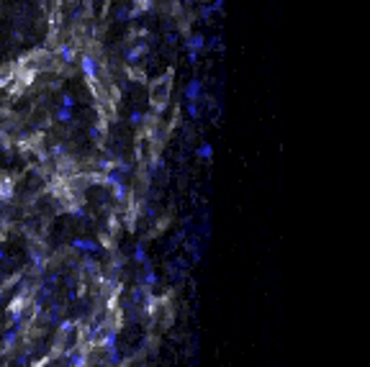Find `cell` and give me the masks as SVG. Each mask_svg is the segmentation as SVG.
Returning <instances> with one entry per match:
<instances>
[{"label": "cell", "mask_w": 370, "mask_h": 367, "mask_svg": "<svg viewBox=\"0 0 370 367\" xmlns=\"http://www.w3.org/2000/svg\"><path fill=\"white\" fill-rule=\"evenodd\" d=\"M185 49H188V59L196 65V62H198V54L206 49V39H203V34H193V36H188Z\"/></svg>", "instance_id": "obj_2"}, {"label": "cell", "mask_w": 370, "mask_h": 367, "mask_svg": "<svg viewBox=\"0 0 370 367\" xmlns=\"http://www.w3.org/2000/svg\"><path fill=\"white\" fill-rule=\"evenodd\" d=\"M13 188H16V177L0 172V201H10V198H13Z\"/></svg>", "instance_id": "obj_5"}, {"label": "cell", "mask_w": 370, "mask_h": 367, "mask_svg": "<svg viewBox=\"0 0 370 367\" xmlns=\"http://www.w3.org/2000/svg\"><path fill=\"white\" fill-rule=\"evenodd\" d=\"M172 77H175V72L167 70L162 77H157L152 85H149V103H152V108L154 113H162L170 105V93H172Z\"/></svg>", "instance_id": "obj_1"}, {"label": "cell", "mask_w": 370, "mask_h": 367, "mask_svg": "<svg viewBox=\"0 0 370 367\" xmlns=\"http://www.w3.org/2000/svg\"><path fill=\"white\" fill-rule=\"evenodd\" d=\"M147 52H149V44H134V47L126 52V62H129V65H137Z\"/></svg>", "instance_id": "obj_6"}, {"label": "cell", "mask_w": 370, "mask_h": 367, "mask_svg": "<svg viewBox=\"0 0 370 367\" xmlns=\"http://www.w3.org/2000/svg\"><path fill=\"white\" fill-rule=\"evenodd\" d=\"M72 247H75L77 252H98L100 244L93 241V239H75V241H72Z\"/></svg>", "instance_id": "obj_8"}, {"label": "cell", "mask_w": 370, "mask_h": 367, "mask_svg": "<svg viewBox=\"0 0 370 367\" xmlns=\"http://www.w3.org/2000/svg\"><path fill=\"white\" fill-rule=\"evenodd\" d=\"M134 259H137V262H144V265H147V252H144L142 247H137V252H134Z\"/></svg>", "instance_id": "obj_10"}, {"label": "cell", "mask_w": 370, "mask_h": 367, "mask_svg": "<svg viewBox=\"0 0 370 367\" xmlns=\"http://www.w3.org/2000/svg\"><path fill=\"white\" fill-rule=\"evenodd\" d=\"M57 59L62 65H75V59H77V47L72 41L67 44H59V49H57Z\"/></svg>", "instance_id": "obj_4"}, {"label": "cell", "mask_w": 370, "mask_h": 367, "mask_svg": "<svg viewBox=\"0 0 370 367\" xmlns=\"http://www.w3.org/2000/svg\"><path fill=\"white\" fill-rule=\"evenodd\" d=\"M72 113H75V98H72L70 93H65L62 95V105H59V111H57V121H59V124H70Z\"/></svg>", "instance_id": "obj_3"}, {"label": "cell", "mask_w": 370, "mask_h": 367, "mask_svg": "<svg viewBox=\"0 0 370 367\" xmlns=\"http://www.w3.org/2000/svg\"><path fill=\"white\" fill-rule=\"evenodd\" d=\"M211 154H214V151H211V144H203V147L198 149V157H201V159H211Z\"/></svg>", "instance_id": "obj_9"}, {"label": "cell", "mask_w": 370, "mask_h": 367, "mask_svg": "<svg viewBox=\"0 0 370 367\" xmlns=\"http://www.w3.org/2000/svg\"><path fill=\"white\" fill-rule=\"evenodd\" d=\"M201 95H203V82L201 80H190L188 87H185V100L188 103L190 100H201Z\"/></svg>", "instance_id": "obj_7"}]
</instances>
